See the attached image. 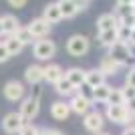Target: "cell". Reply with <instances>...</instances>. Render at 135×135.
I'll list each match as a JSON object with an SVG mask.
<instances>
[{"label":"cell","instance_id":"obj_1","mask_svg":"<svg viewBox=\"0 0 135 135\" xmlns=\"http://www.w3.org/2000/svg\"><path fill=\"white\" fill-rule=\"evenodd\" d=\"M105 119L111 121V123H115V125L127 127V125H133L135 115L127 111L125 105H105Z\"/></svg>","mask_w":135,"mask_h":135},{"label":"cell","instance_id":"obj_2","mask_svg":"<svg viewBox=\"0 0 135 135\" xmlns=\"http://www.w3.org/2000/svg\"><path fill=\"white\" fill-rule=\"evenodd\" d=\"M91 51V40L85 34H73L67 40V52L75 59H81Z\"/></svg>","mask_w":135,"mask_h":135},{"label":"cell","instance_id":"obj_3","mask_svg":"<svg viewBox=\"0 0 135 135\" xmlns=\"http://www.w3.org/2000/svg\"><path fill=\"white\" fill-rule=\"evenodd\" d=\"M32 55L36 61H51L56 55V42L51 38H38L32 45Z\"/></svg>","mask_w":135,"mask_h":135},{"label":"cell","instance_id":"obj_4","mask_svg":"<svg viewBox=\"0 0 135 135\" xmlns=\"http://www.w3.org/2000/svg\"><path fill=\"white\" fill-rule=\"evenodd\" d=\"M109 56H113L117 62H121L123 67H127L129 65V61L133 59V49H131L127 42H119V40H115L111 46H109V52H107Z\"/></svg>","mask_w":135,"mask_h":135},{"label":"cell","instance_id":"obj_5","mask_svg":"<svg viewBox=\"0 0 135 135\" xmlns=\"http://www.w3.org/2000/svg\"><path fill=\"white\" fill-rule=\"evenodd\" d=\"M18 113L24 117V121H32V119L38 117L40 113V99L38 97H24L22 101H20V105H18Z\"/></svg>","mask_w":135,"mask_h":135},{"label":"cell","instance_id":"obj_6","mask_svg":"<svg viewBox=\"0 0 135 135\" xmlns=\"http://www.w3.org/2000/svg\"><path fill=\"white\" fill-rule=\"evenodd\" d=\"M2 93H4V99H6V101H10V103H20L24 97H26V87H24L22 81L12 79V81H8V83L4 85Z\"/></svg>","mask_w":135,"mask_h":135},{"label":"cell","instance_id":"obj_7","mask_svg":"<svg viewBox=\"0 0 135 135\" xmlns=\"http://www.w3.org/2000/svg\"><path fill=\"white\" fill-rule=\"evenodd\" d=\"M24 123H28V121H24V117L18 111H10L2 119V131L6 135H18V131L24 127Z\"/></svg>","mask_w":135,"mask_h":135},{"label":"cell","instance_id":"obj_8","mask_svg":"<svg viewBox=\"0 0 135 135\" xmlns=\"http://www.w3.org/2000/svg\"><path fill=\"white\" fill-rule=\"evenodd\" d=\"M83 127L89 131L91 135L101 133L103 127H105V115H103L101 111H97V109H91V111L83 117Z\"/></svg>","mask_w":135,"mask_h":135},{"label":"cell","instance_id":"obj_9","mask_svg":"<svg viewBox=\"0 0 135 135\" xmlns=\"http://www.w3.org/2000/svg\"><path fill=\"white\" fill-rule=\"evenodd\" d=\"M69 107H71V113L79 115V117H85V115L93 109V101L87 99V97H83L81 93H75V95L69 99Z\"/></svg>","mask_w":135,"mask_h":135},{"label":"cell","instance_id":"obj_10","mask_svg":"<svg viewBox=\"0 0 135 135\" xmlns=\"http://www.w3.org/2000/svg\"><path fill=\"white\" fill-rule=\"evenodd\" d=\"M51 28H52V24H49L42 16L40 18H32V20L28 22V30L32 32V36L36 40L38 38H46V36L51 34Z\"/></svg>","mask_w":135,"mask_h":135},{"label":"cell","instance_id":"obj_11","mask_svg":"<svg viewBox=\"0 0 135 135\" xmlns=\"http://www.w3.org/2000/svg\"><path fill=\"white\" fill-rule=\"evenodd\" d=\"M99 69H101V73L105 75V77H115V75L123 69V65H121V62H117L113 56L105 55V56L101 59V62H99Z\"/></svg>","mask_w":135,"mask_h":135},{"label":"cell","instance_id":"obj_12","mask_svg":"<svg viewBox=\"0 0 135 135\" xmlns=\"http://www.w3.org/2000/svg\"><path fill=\"white\" fill-rule=\"evenodd\" d=\"M69 115H71V107H69V101H55L51 105V117L55 121H67Z\"/></svg>","mask_w":135,"mask_h":135},{"label":"cell","instance_id":"obj_13","mask_svg":"<svg viewBox=\"0 0 135 135\" xmlns=\"http://www.w3.org/2000/svg\"><path fill=\"white\" fill-rule=\"evenodd\" d=\"M24 81L28 85H40L45 81V73H42V65H28L24 71Z\"/></svg>","mask_w":135,"mask_h":135},{"label":"cell","instance_id":"obj_14","mask_svg":"<svg viewBox=\"0 0 135 135\" xmlns=\"http://www.w3.org/2000/svg\"><path fill=\"white\" fill-rule=\"evenodd\" d=\"M42 18H45L49 24H59L62 20V12L59 8L56 2H49V4L42 8Z\"/></svg>","mask_w":135,"mask_h":135},{"label":"cell","instance_id":"obj_15","mask_svg":"<svg viewBox=\"0 0 135 135\" xmlns=\"http://www.w3.org/2000/svg\"><path fill=\"white\" fill-rule=\"evenodd\" d=\"M42 73H45V83H49V85H55L61 77H65L62 67L56 65V62H49L46 67H42Z\"/></svg>","mask_w":135,"mask_h":135},{"label":"cell","instance_id":"obj_16","mask_svg":"<svg viewBox=\"0 0 135 135\" xmlns=\"http://www.w3.org/2000/svg\"><path fill=\"white\" fill-rule=\"evenodd\" d=\"M111 85L105 83L101 85V87H95L93 89V97H91V101H93V105H107L109 103V95H111Z\"/></svg>","mask_w":135,"mask_h":135},{"label":"cell","instance_id":"obj_17","mask_svg":"<svg viewBox=\"0 0 135 135\" xmlns=\"http://www.w3.org/2000/svg\"><path fill=\"white\" fill-rule=\"evenodd\" d=\"M52 87H55V91H56V95L59 97H65V99H71V97L75 95V93H77V89H75L73 87V83H71V81L67 79V77H61V79L56 81L55 85H52Z\"/></svg>","mask_w":135,"mask_h":135},{"label":"cell","instance_id":"obj_18","mask_svg":"<svg viewBox=\"0 0 135 135\" xmlns=\"http://www.w3.org/2000/svg\"><path fill=\"white\" fill-rule=\"evenodd\" d=\"M85 83L95 89V87H101V85L107 83V77L101 73V69L97 67V69H91V71H87V73H85Z\"/></svg>","mask_w":135,"mask_h":135},{"label":"cell","instance_id":"obj_19","mask_svg":"<svg viewBox=\"0 0 135 135\" xmlns=\"http://www.w3.org/2000/svg\"><path fill=\"white\" fill-rule=\"evenodd\" d=\"M119 20L113 12H107V14H101L97 18V32H103V30H111V28H117Z\"/></svg>","mask_w":135,"mask_h":135},{"label":"cell","instance_id":"obj_20","mask_svg":"<svg viewBox=\"0 0 135 135\" xmlns=\"http://www.w3.org/2000/svg\"><path fill=\"white\" fill-rule=\"evenodd\" d=\"M0 20H2V28H4V36L14 34L18 28L22 26V24H20V20H18L14 14H2V16H0Z\"/></svg>","mask_w":135,"mask_h":135},{"label":"cell","instance_id":"obj_21","mask_svg":"<svg viewBox=\"0 0 135 135\" xmlns=\"http://www.w3.org/2000/svg\"><path fill=\"white\" fill-rule=\"evenodd\" d=\"M85 73H87V71H83V69H79V67H71V69L65 71V77L73 83L75 89H79V87L85 85Z\"/></svg>","mask_w":135,"mask_h":135},{"label":"cell","instance_id":"obj_22","mask_svg":"<svg viewBox=\"0 0 135 135\" xmlns=\"http://www.w3.org/2000/svg\"><path fill=\"white\" fill-rule=\"evenodd\" d=\"M56 4L62 12V18H67V20H71V18H75L79 14V8H77V4L73 0H56Z\"/></svg>","mask_w":135,"mask_h":135},{"label":"cell","instance_id":"obj_23","mask_svg":"<svg viewBox=\"0 0 135 135\" xmlns=\"http://www.w3.org/2000/svg\"><path fill=\"white\" fill-rule=\"evenodd\" d=\"M4 45H6V49H8V52H10V56H16V55H20V52L24 51V45L16 36H12V34L4 38Z\"/></svg>","mask_w":135,"mask_h":135},{"label":"cell","instance_id":"obj_24","mask_svg":"<svg viewBox=\"0 0 135 135\" xmlns=\"http://www.w3.org/2000/svg\"><path fill=\"white\" fill-rule=\"evenodd\" d=\"M97 36H99V45L105 46V49H109V46L117 40V28H111V30H103V32H97Z\"/></svg>","mask_w":135,"mask_h":135},{"label":"cell","instance_id":"obj_25","mask_svg":"<svg viewBox=\"0 0 135 135\" xmlns=\"http://www.w3.org/2000/svg\"><path fill=\"white\" fill-rule=\"evenodd\" d=\"M12 36H16V38L20 40V42H22L24 46H26V45H34V42H36V38L32 36V32L28 30V26H20V28L16 30V32L12 34Z\"/></svg>","mask_w":135,"mask_h":135},{"label":"cell","instance_id":"obj_26","mask_svg":"<svg viewBox=\"0 0 135 135\" xmlns=\"http://www.w3.org/2000/svg\"><path fill=\"white\" fill-rule=\"evenodd\" d=\"M123 103H125V99H123V91H121V87H113L107 105H123Z\"/></svg>","mask_w":135,"mask_h":135},{"label":"cell","instance_id":"obj_27","mask_svg":"<svg viewBox=\"0 0 135 135\" xmlns=\"http://www.w3.org/2000/svg\"><path fill=\"white\" fill-rule=\"evenodd\" d=\"M113 14L117 16V20H119V18H125V16H131V14H135V6L133 4H129V6H117Z\"/></svg>","mask_w":135,"mask_h":135},{"label":"cell","instance_id":"obj_28","mask_svg":"<svg viewBox=\"0 0 135 135\" xmlns=\"http://www.w3.org/2000/svg\"><path fill=\"white\" fill-rule=\"evenodd\" d=\"M129 36H131V28L123 26V24H117V40L119 42H129Z\"/></svg>","mask_w":135,"mask_h":135},{"label":"cell","instance_id":"obj_29","mask_svg":"<svg viewBox=\"0 0 135 135\" xmlns=\"http://www.w3.org/2000/svg\"><path fill=\"white\" fill-rule=\"evenodd\" d=\"M18 135H40V127H36L34 123H24V127L18 131Z\"/></svg>","mask_w":135,"mask_h":135},{"label":"cell","instance_id":"obj_30","mask_svg":"<svg viewBox=\"0 0 135 135\" xmlns=\"http://www.w3.org/2000/svg\"><path fill=\"white\" fill-rule=\"evenodd\" d=\"M125 87H133L135 89V65L129 67L127 73H125Z\"/></svg>","mask_w":135,"mask_h":135},{"label":"cell","instance_id":"obj_31","mask_svg":"<svg viewBox=\"0 0 135 135\" xmlns=\"http://www.w3.org/2000/svg\"><path fill=\"white\" fill-rule=\"evenodd\" d=\"M121 91H123V99H125V103L131 101V99H135V89H133V87H125V85H123V87H121ZM125 103H123V105H125Z\"/></svg>","mask_w":135,"mask_h":135},{"label":"cell","instance_id":"obj_32","mask_svg":"<svg viewBox=\"0 0 135 135\" xmlns=\"http://www.w3.org/2000/svg\"><path fill=\"white\" fill-rule=\"evenodd\" d=\"M8 59H10V52H8V49H6L4 40H0V65H2V62H6Z\"/></svg>","mask_w":135,"mask_h":135},{"label":"cell","instance_id":"obj_33","mask_svg":"<svg viewBox=\"0 0 135 135\" xmlns=\"http://www.w3.org/2000/svg\"><path fill=\"white\" fill-rule=\"evenodd\" d=\"M6 2H8V6H12V8H24L28 0H6Z\"/></svg>","mask_w":135,"mask_h":135},{"label":"cell","instance_id":"obj_34","mask_svg":"<svg viewBox=\"0 0 135 135\" xmlns=\"http://www.w3.org/2000/svg\"><path fill=\"white\" fill-rule=\"evenodd\" d=\"M73 2L77 4L79 12H81V10H87V8H89V4H91V0H73Z\"/></svg>","mask_w":135,"mask_h":135},{"label":"cell","instance_id":"obj_35","mask_svg":"<svg viewBox=\"0 0 135 135\" xmlns=\"http://www.w3.org/2000/svg\"><path fill=\"white\" fill-rule=\"evenodd\" d=\"M42 135H65L61 129H55V127H45L42 129Z\"/></svg>","mask_w":135,"mask_h":135},{"label":"cell","instance_id":"obj_36","mask_svg":"<svg viewBox=\"0 0 135 135\" xmlns=\"http://www.w3.org/2000/svg\"><path fill=\"white\" fill-rule=\"evenodd\" d=\"M121 135H135V125H127V127H123Z\"/></svg>","mask_w":135,"mask_h":135},{"label":"cell","instance_id":"obj_37","mask_svg":"<svg viewBox=\"0 0 135 135\" xmlns=\"http://www.w3.org/2000/svg\"><path fill=\"white\" fill-rule=\"evenodd\" d=\"M127 45H129L131 49H135V26L131 28V36H129V42H127Z\"/></svg>","mask_w":135,"mask_h":135},{"label":"cell","instance_id":"obj_38","mask_svg":"<svg viewBox=\"0 0 135 135\" xmlns=\"http://www.w3.org/2000/svg\"><path fill=\"white\" fill-rule=\"evenodd\" d=\"M133 4V0H117V6H129Z\"/></svg>","mask_w":135,"mask_h":135},{"label":"cell","instance_id":"obj_39","mask_svg":"<svg viewBox=\"0 0 135 135\" xmlns=\"http://www.w3.org/2000/svg\"><path fill=\"white\" fill-rule=\"evenodd\" d=\"M4 34V28H2V20H0V36Z\"/></svg>","mask_w":135,"mask_h":135},{"label":"cell","instance_id":"obj_40","mask_svg":"<svg viewBox=\"0 0 135 135\" xmlns=\"http://www.w3.org/2000/svg\"><path fill=\"white\" fill-rule=\"evenodd\" d=\"M95 135H111V133H107V131H101V133H95Z\"/></svg>","mask_w":135,"mask_h":135},{"label":"cell","instance_id":"obj_41","mask_svg":"<svg viewBox=\"0 0 135 135\" xmlns=\"http://www.w3.org/2000/svg\"><path fill=\"white\" fill-rule=\"evenodd\" d=\"M40 135H42V129H40Z\"/></svg>","mask_w":135,"mask_h":135},{"label":"cell","instance_id":"obj_42","mask_svg":"<svg viewBox=\"0 0 135 135\" xmlns=\"http://www.w3.org/2000/svg\"><path fill=\"white\" fill-rule=\"evenodd\" d=\"M133 6H135V0H133Z\"/></svg>","mask_w":135,"mask_h":135},{"label":"cell","instance_id":"obj_43","mask_svg":"<svg viewBox=\"0 0 135 135\" xmlns=\"http://www.w3.org/2000/svg\"><path fill=\"white\" fill-rule=\"evenodd\" d=\"M133 125H135V123H133Z\"/></svg>","mask_w":135,"mask_h":135}]
</instances>
